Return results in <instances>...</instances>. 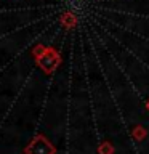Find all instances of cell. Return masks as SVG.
<instances>
[{
    "label": "cell",
    "instance_id": "obj_1",
    "mask_svg": "<svg viewBox=\"0 0 149 154\" xmlns=\"http://www.w3.org/2000/svg\"><path fill=\"white\" fill-rule=\"evenodd\" d=\"M37 63L45 72H51L58 66V63H59V56L53 50H47L42 56L37 58Z\"/></svg>",
    "mask_w": 149,
    "mask_h": 154
},
{
    "label": "cell",
    "instance_id": "obj_2",
    "mask_svg": "<svg viewBox=\"0 0 149 154\" xmlns=\"http://www.w3.org/2000/svg\"><path fill=\"white\" fill-rule=\"evenodd\" d=\"M27 152L29 154H53L55 152V148H53L43 137H37L31 143V146L27 148Z\"/></svg>",
    "mask_w": 149,
    "mask_h": 154
},
{
    "label": "cell",
    "instance_id": "obj_3",
    "mask_svg": "<svg viewBox=\"0 0 149 154\" xmlns=\"http://www.w3.org/2000/svg\"><path fill=\"white\" fill-rule=\"evenodd\" d=\"M66 2H67V3H71V5H75V7H79L82 0H66Z\"/></svg>",
    "mask_w": 149,
    "mask_h": 154
}]
</instances>
